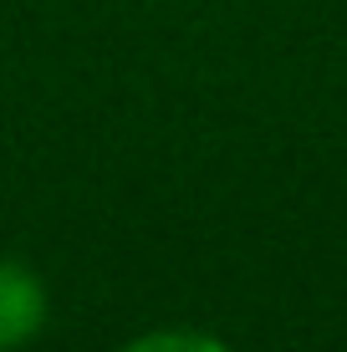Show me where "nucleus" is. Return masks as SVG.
Masks as SVG:
<instances>
[{
    "label": "nucleus",
    "instance_id": "nucleus-1",
    "mask_svg": "<svg viewBox=\"0 0 347 352\" xmlns=\"http://www.w3.org/2000/svg\"><path fill=\"white\" fill-rule=\"evenodd\" d=\"M46 286L41 276L16 261H0V352H16L41 337L46 327Z\"/></svg>",
    "mask_w": 347,
    "mask_h": 352
},
{
    "label": "nucleus",
    "instance_id": "nucleus-2",
    "mask_svg": "<svg viewBox=\"0 0 347 352\" xmlns=\"http://www.w3.org/2000/svg\"><path fill=\"white\" fill-rule=\"evenodd\" d=\"M117 352H230V342H220L214 332H199V327H153V332L128 337Z\"/></svg>",
    "mask_w": 347,
    "mask_h": 352
}]
</instances>
